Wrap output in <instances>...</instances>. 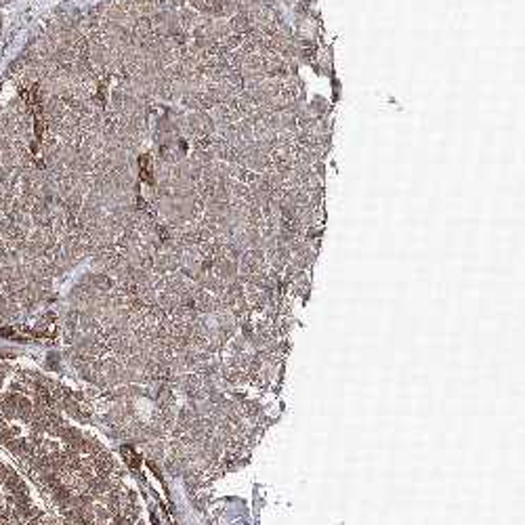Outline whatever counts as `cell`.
Masks as SVG:
<instances>
[]
</instances>
